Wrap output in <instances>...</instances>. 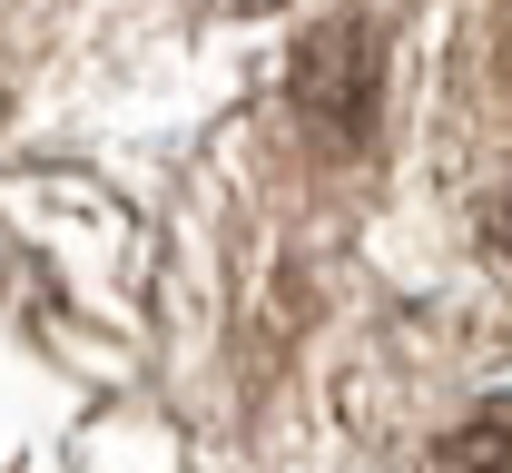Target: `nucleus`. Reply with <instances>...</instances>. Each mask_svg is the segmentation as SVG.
I'll list each match as a JSON object with an SVG mask.
<instances>
[{"label":"nucleus","mask_w":512,"mask_h":473,"mask_svg":"<svg viewBox=\"0 0 512 473\" xmlns=\"http://www.w3.org/2000/svg\"><path fill=\"white\" fill-rule=\"evenodd\" d=\"M296 109H306V129L325 148L365 138V119H375V40L365 30H316L296 50Z\"/></svg>","instance_id":"f257e3e1"},{"label":"nucleus","mask_w":512,"mask_h":473,"mask_svg":"<svg viewBox=\"0 0 512 473\" xmlns=\"http://www.w3.org/2000/svg\"><path fill=\"white\" fill-rule=\"evenodd\" d=\"M444 464H453V473H512V395H493V405L453 434Z\"/></svg>","instance_id":"f03ea898"},{"label":"nucleus","mask_w":512,"mask_h":473,"mask_svg":"<svg viewBox=\"0 0 512 473\" xmlns=\"http://www.w3.org/2000/svg\"><path fill=\"white\" fill-rule=\"evenodd\" d=\"M493 247H512V188L493 198Z\"/></svg>","instance_id":"7ed1b4c3"},{"label":"nucleus","mask_w":512,"mask_h":473,"mask_svg":"<svg viewBox=\"0 0 512 473\" xmlns=\"http://www.w3.org/2000/svg\"><path fill=\"white\" fill-rule=\"evenodd\" d=\"M217 10H256V0H217Z\"/></svg>","instance_id":"20e7f679"}]
</instances>
